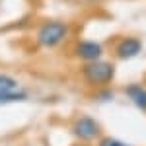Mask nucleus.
<instances>
[{
    "instance_id": "nucleus-1",
    "label": "nucleus",
    "mask_w": 146,
    "mask_h": 146,
    "mask_svg": "<svg viewBox=\"0 0 146 146\" xmlns=\"http://www.w3.org/2000/svg\"><path fill=\"white\" fill-rule=\"evenodd\" d=\"M68 37V25L64 22H58V20H51L39 25L37 35H35V41L37 45L43 47V49H55V47L62 45V41Z\"/></svg>"
},
{
    "instance_id": "nucleus-2",
    "label": "nucleus",
    "mask_w": 146,
    "mask_h": 146,
    "mask_svg": "<svg viewBox=\"0 0 146 146\" xmlns=\"http://www.w3.org/2000/svg\"><path fill=\"white\" fill-rule=\"evenodd\" d=\"M82 78L86 80L90 86H107L115 78V64L109 60H92L84 62L82 66Z\"/></svg>"
},
{
    "instance_id": "nucleus-3",
    "label": "nucleus",
    "mask_w": 146,
    "mask_h": 146,
    "mask_svg": "<svg viewBox=\"0 0 146 146\" xmlns=\"http://www.w3.org/2000/svg\"><path fill=\"white\" fill-rule=\"evenodd\" d=\"M100 125L94 117H78L72 123V135L78 138L80 142H92L100 136Z\"/></svg>"
},
{
    "instance_id": "nucleus-4",
    "label": "nucleus",
    "mask_w": 146,
    "mask_h": 146,
    "mask_svg": "<svg viewBox=\"0 0 146 146\" xmlns=\"http://www.w3.org/2000/svg\"><path fill=\"white\" fill-rule=\"evenodd\" d=\"M74 53L82 62H92V60H100L103 55V45L100 41H94V39H82L76 43Z\"/></svg>"
},
{
    "instance_id": "nucleus-5",
    "label": "nucleus",
    "mask_w": 146,
    "mask_h": 146,
    "mask_svg": "<svg viewBox=\"0 0 146 146\" xmlns=\"http://www.w3.org/2000/svg\"><path fill=\"white\" fill-rule=\"evenodd\" d=\"M142 53V41L138 37H121L115 45V56L121 60L135 58Z\"/></svg>"
},
{
    "instance_id": "nucleus-6",
    "label": "nucleus",
    "mask_w": 146,
    "mask_h": 146,
    "mask_svg": "<svg viewBox=\"0 0 146 146\" xmlns=\"http://www.w3.org/2000/svg\"><path fill=\"white\" fill-rule=\"evenodd\" d=\"M125 96L129 98V101L136 105L138 109L146 111V88H142L140 84H129L125 88Z\"/></svg>"
},
{
    "instance_id": "nucleus-7",
    "label": "nucleus",
    "mask_w": 146,
    "mask_h": 146,
    "mask_svg": "<svg viewBox=\"0 0 146 146\" xmlns=\"http://www.w3.org/2000/svg\"><path fill=\"white\" fill-rule=\"evenodd\" d=\"M27 100V92L23 90H12V92H0V105H6V103H16V101H23Z\"/></svg>"
},
{
    "instance_id": "nucleus-8",
    "label": "nucleus",
    "mask_w": 146,
    "mask_h": 146,
    "mask_svg": "<svg viewBox=\"0 0 146 146\" xmlns=\"http://www.w3.org/2000/svg\"><path fill=\"white\" fill-rule=\"evenodd\" d=\"M18 90V82L8 74H0V92H12Z\"/></svg>"
},
{
    "instance_id": "nucleus-9",
    "label": "nucleus",
    "mask_w": 146,
    "mask_h": 146,
    "mask_svg": "<svg viewBox=\"0 0 146 146\" xmlns=\"http://www.w3.org/2000/svg\"><path fill=\"white\" fill-rule=\"evenodd\" d=\"M98 146H131L127 144V142H121V140H117V138H111V136H105V138H101L100 144Z\"/></svg>"
},
{
    "instance_id": "nucleus-10",
    "label": "nucleus",
    "mask_w": 146,
    "mask_h": 146,
    "mask_svg": "<svg viewBox=\"0 0 146 146\" xmlns=\"http://www.w3.org/2000/svg\"><path fill=\"white\" fill-rule=\"evenodd\" d=\"M111 98H113V94L107 90V88H105V90H100V94H98V100L100 101H109Z\"/></svg>"
},
{
    "instance_id": "nucleus-11",
    "label": "nucleus",
    "mask_w": 146,
    "mask_h": 146,
    "mask_svg": "<svg viewBox=\"0 0 146 146\" xmlns=\"http://www.w3.org/2000/svg\"><path fill=\"white\" fill-rule=\"evenodd\" d=\"M74 146H84V144H74Z\"/></svg>"
}]
</instances>
